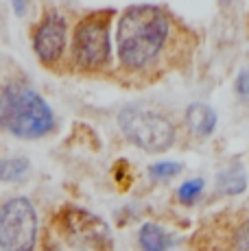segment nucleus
<instances>
[{"mask_svg":"<svg viewBox=\"0 0 249 251\" xmlns=\"http://www.w3.org/2000/svg\"><path fill=\"white\" fill-rule=\"evenodd\" d=\"M138 240H140L145 251H169L173 247V238L169 231H164L160 225L147 223L138 231Z\"/></svg>","mask_w":249,"mask_h":251,"instance_id":"9d476101","label":"nucleus"},{"mask_svg":"<svg viewBox=\"0 0 249 251\" xmlns=\"http://www.w3.org/2000/svg\"><path fill=\"white\" fill-rule=\"evenodd\" d=\"M186 123L197 136L208 138L217 127V112L205 103H193L186 109Z\"/></svg>","mask_w":249,"mask_h":251,"instance_id":"6e6552de","label":"nucleus"},{"mask_svg":"<svg viewBox=\"0 0 249 251\" xmlns=\"http://www.w3.org/2000/svg\"><path fill=\"white\" fill-rule=\"evenodd\" d=\"M179 171H181L179 162H157L149 168V175L153 179H171V177H175Z\"/></svg>","mask_w":249,"mask_h":251,"instance_id":"ddd939ff","label":"nucleus"},{"mask_svg":"<svg viewBox=\"0 0 249 251\" xmlns=\"http://www.w3.org/2000/svg\"><path fill=\"white\" fill-rule=\"evenodd\" d=\"M217 188L223 195H241L247 188V173L241 164H229L217 175Z\"/></svg>","mask_w":249,"mask_h":251,"instance_id":"1a4fd4ad","label":"nucleus"},{"mask_svg":"<svg viewBox=\"0 0 249 251\" xmlns=\"http://www.w3.org/2000/svg\"><path fill=\"white\" fill-rule=\"evenodd\" d=\"M44 251H57V249H55V247H46Z\"/></svg>","mask_w":249,"mask_h":251,"instance_id":"f3484780","label":"nucleus"},{"mask_svg":"<svg viewBox=\"0 0 249 251\" xmlns=\"http://www.w3.org/2000/svg\"><path fill=\"white\" fill-rule=\"evenodd\" d=\"M0 127L18 138H42L55 127V116L35 90L11 83L0 92Z\"/></svg>","mask_w":249,"mask_h":251,"instance_id":"f03ea898","label":"nucleus"},{"mask_svg":"<svg viewBox=\"0 0 249 251\" xmlns=\"http://www.w3.org/2000/svg\"><path fill=\"white\" fill-rule=\"evenodd\" d=\"M234 245L238 251H249V221H245L243 225H238L234 231Z\"/></svg>","mask_w":249,"mask_h":251,"instance_id":"2eb2a0df","label":"nucleus"},{"mask_svg":"<svg viewBox=\"0 0 249 251\" xmlns=\"http://www.w3.org/2000/svg\"><path fill=\"white\" fill-rule=\"evenodd\" d=\"M169 35V18L155 4H133L118 20L116 44L124 68H145L164 48Z\"/></svg>","mask_w":249,"mask_h":251,"instance_id":"f257e3e1","label":"nucleus"},{"mask_svg":"<svg viewBox=\"0 0 249 251\" xmlns=\"http://www.w3.org/2000/svg\"><path fill=\"white\" fill-rule=\"evenodd\" d=\"M64 223L70 234H75L76 238L88 243L90 247L107 249L109 245H112L107 225H105L99 216L90 214V212L79 210V207H68V210L64 212Z\"/></svg>","mask_w":249,"mask_h":251,"instance_id":"423d86ee","label":"nucleus"},{"mask_svg":"<svg viewBox=\"0 0 249 251\" xmlns=\"http://www.w3.org/2000/svg\"><path fill=\"white\" fill-rule=\"evenodd\" d=\"M124 138L147 153H164L175 140V127L166 116L153 109L129 105L118 114Z\"/></svg>","mask_w":249,"mask_h":251,"instance_id":"7ed1b4c3","label":"nucleus"},{"mask_svg":"<svg viewBox=\"0 0 249 251\" xmlns=\"http://www.w3.org/2000/svg\"><path fill=\"white\" fill-rule=\"evenodd\" d=\"M201 190H203V179H190V181H186V183L179 186V190H177V199H179L181 203L190 205L199 199Z\"/></svg>","mask_w":249,"mask_h":251,"instance_id":"f8f14e48","label":"nucleus"},{"mask_svg":"<svg viewBox=\"0 0 249 251\" xmlns=\"http://www.w3.org/2000/svg\"><path fill=\"white\" fill-rule=\"evenodd\" d=\"M28 160L26 157H4L0 160V181H16L22 179L28 171Z\"/></svg>","mask_w":249,"mask_h":251,"instance_id":"9b49d317","label":"nucleus"},{"mask_svg":"<svg viewBox=\"0 0 249 251\" xmlns=\"http://www.w3.org/2000/svg\"><path fill=\"white\" fill-rule=\"evenodd\" d=\"M13 9H16L18 13H22V11H25V4H22V2H13Z\"/></svg>","mask_w":249,"mask_h":251,"instance_id":"dca6fc26","label":"nucleus"},{"mask_svg":"<svg viewBox=\"0 0 249 251\" xmlns=\"http://www.w3.org/2000/svg\"><path fill=\"white\" fill-rule=\"evenodd\" d=\"M73 52L76 64L83 68H100L107 64L109 52H112L107 20L92 16L79 22L73 40Z\"/></svg>","mask_w":249,"mask_h":251,"instance_id":"39448f33","label":"nucleus"},{"mask_svg":"<svg viewBox=\"0 0 249 251\" xmlns=\"http://www.w3.org/2000/svg\"><path fill=\"white\" fill-rule=\"evenodd\" d=\"M37 240L35 207L25 197L0 207V247L4 251H33Z\"/></svg>","mask_w":249,"mask_h":251,"instance_id":"20e7f679","label":"nucleus"},{"mask_svg":"<svg viewBox=\"0 0 249 251\" xmlns=\"http://www.w3.org/2000/svg\"><path fill=\"white\" fill-rule=\"evenodd\" d=\"M234 90H236L238 99L249 100V66H247V68H243L241 72H238L236 81H234Z\"/></svg>","mask_w":249,"mask_h":251,"instance_id":"4468645a","label":"nucleus"},{"mask_svg":"<svg viewBox=\"0 0 249 251\" xmlns=\"http://www.w3.org/2000/svg\"><path fill=\"white\" fill-rule=\"evenodd\" d=\"M35 52L44 64L59 59L66 46V20L59 13H49L35 31Z\"/></svg>","mask_w":249,"mask_h":251,"instance_id":"0eeeda50","label":"nucleus"}]
</instances>
